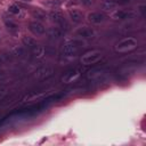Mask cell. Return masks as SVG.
<instances>
[{
  "instance_id": "cell-7",
  "label": "cell",
  "mask_w": 146,
  "mask_h": 146,
  "mask_svg": "<svg viewBox=\"0 0 146 146\" xmlns=\"http://www.w3.org/2000/svg\"><path fill=\"white\" fill-rule=\"evenodd\" d=\"M133 13L131 10H123V9H120V10H114L113 14H112V17L114 19H128V18H131L133 17Z\"/></svg>"
},
{
  "instance_id": "cell-18",
  "label": "cell",
  "mask_w": 146,
  "mask_h": 146,
  "mask_svg": "<svg viewBox=\"0 0 146 146\" xmlns=\"http://www.w3.org/2000/svg\"><path fill=\"white\" fill-rule=\"evenodd\" d=\"M8 11L9 13H11V14H19V11H21V9H19V7L17 6V5H10L9 7H8Z\"/></svg>"
},
{
  "instance_id": "cell-15",
  "label": "cell",
  "mask_w": 146,
  "mask_h": 146,
  "mask_svg": "<svg viewBox=\"0 0 146 146\" xmlns=\"http://www.w3.org/2000/svg\"><path fill=\"white\" fill-rule=\"evenodd\" d=\"M22 41H23L24 46H26V47H27V48H30V49H32V48L36 44L35 40H34L33 38H31V36H23Z\"/></svg>"
},
{
  "instance_id": "cell-19",
  "label": "cell",
  "mask_w": 146,
  "mask_h": 146,
  "mask_svg": "<svg viewBox=\"0 0 146 146\" xmlns=\"http://www.w3.org/2000/svg\"><path fill=\"white\" fill-rule=\"evenodd\" d=\"M47 5L50 6V7H52V8H55V7L60 6V2L58 0H49V1H47Z\"/></svg>"
},
{
  "instance_id": "cell-22",
  "label": "cell",
  "mask_w": 146,
  "mask_h": 146,
  "mask_svg": "<svg viewBox=\"0 0 146 146\" xmlns=\"http://www.w3.org/2000/svg\"><path fill=\"white\" fill-rule=\"evenodd\" d=\"M7 94V89L5 87H0V99H2Z\"/></svg>"
},
{
  "instance_id": "cell-10",
  "label": "cell",
  "mask_w": 146,
  "mask_h": 146,
  "mask_svg": "<svg viewBox=\"0 0 146 146\" xmlns=\"http://www.w3.org/2000/svg\"><path fill=\"white\" fill-rule=\"evenodd\" d=\"M76 35L80 38H83V39H91L94 36V31L87 26H83L76 31Z\"/></svg>"
},
{
  "instance_id": "cell-1",
  "label": "cell",
  "mask_w": 146,
  "mask_h": 146,
  "mask_svg": "<svg viewBox=\"0 0 146 146\" xmlns=\"http://www.w3.org/2000/svg\"><path fill=\"white\" fill-rule=\"evenodd\" d=\"M136 47H137V40L135 38L129 36V38H124V39L120 40L115 44L114 49L116 52H128V51L133 50Z\"/></svg>"
},
{
  "instance_id": "cell-12",
  "label": "cell",
  "mask_w": 146,
  "mask_h": 146,
  "mask_svg": "<svg viewBox=\"0 0 146 146\" xmlns=\"http://www.w3.org/2000/svg\"><path fill=\"white\" fill-rule=\"evenodd\" d=\"M68 14H70V18H71V21H72L73 23H80V22L82 21V14H81L79 10H76V9H71V10L68 11Z\"/></svg>"
},
{
  "instance_id": "cell-11",
  "label": "cell",
  "mask_w": 146,
  "mask_h": 146,
  "mask_svg": "<svg viewBox=\"0 0 146 146\" xmlns=\"http://www.w3.org/2000/svg\"><path fill=\"white\" fill-rule=\"evenodd\" d=\"M47 33H48V35H49L50 38H52V39H59V38H62V35H63V30L59 29V27H50V29L47 31Z\"/></svg>"
},
{
  "instance_id": "cell-21",
  "label": "cell",
  "mask_w": 146,
  "mask_h": 146,
  "mask_svg": "<svg viewBox=\"0 0 146 146\" xmlns=\"http://www.w3.org/2000/svg\"><path fill=\"white\" fill-rule=\"evenodd\" d=\"M80 2L84 6H91L95 2V0H80Z\"/></svg>"
},
{
  "instance_id": "cell-3",
  "label": "cell",
  "mask_w": 146,
  "mask_h": 146,
  "mask_svg": "<svg viewBox=\"0 0 146 146\" xmlns=\"http://www.w3.org/2000/svg\"><path fill=\"white\" fill-rule=\"evenodd\" d=\"M49 18H50L54 23L59 24V25H62V26L65 25V27L68 29V25H67V23H66V21H65V18H64V16H63L62 13H59V11H57V10H51V11L49 13Z\"/></svg>"
},
{
  "instance_id": "cell-16",
  "label": "cell",
  "mask_w": 146,
  "mask_h": 146,
  "mask_svg": "<svg viewBox=\"0 0 146 146\" xmlns=\"http://www.w3.org/2000/svg\"><path fill=\"white\" fill-rule=\"evenodd\" d=\"M33 16H34V18H36V21H46L47 19V15L40 9L33 10Z\"/></svg>"
},
{
  "instance_id": "cell-5",
  "label": "cell",
  "mask_w": 146,
  "mask_h": 146,
  "mask_svg": "<svg viewBox=\"0 0 146 146\" xmlns=\"http://www.w3.org/2000/svg\"><path fill=\"white\" fill-rule=\"evenodd\" d=\"M79 51V44L76 42H67L63 47V54L65 56H72Z\"/></svg>"
},
{
  "instance_id": "cell-8",
  "label": "cell",
  "mask_w": 146,
  "mask_h": 146,
  "mask_svg": "<svg viewBox=\"0 0 146 146\" xmlns=\"http://www.w3.org/2000/svg\"><path fill=\"white\" fill-rule=\"evenodd\" d=\"M52 73H54V68L52 67H49V66L41 67L35 72V78H38L40 80H43V79H47V78L51 76Z\"/></svg>"
},
{
  "instance_id": "cell-23",
  "label": "cell",
  "mask_w": 146,
  "mask_h": 146,
  "mask_svg": "<svg viewBox=\"0 0 146 146\" xmlns=\"http://www.w3.org/2000/svg\"><path fill=\"white\" fill-rule=\"evenodd\" d=\"M131 0H116V5H128Z\"/></svg>"
},
{
  "instance_id": "cell-4",
  "label": "cell",
  "mask_w": 146,
  "mask_h": 146,
  "mask_svg": "<svg viewBox=\"0 0 146 146\" xmlns=\"http://www.w3.org/2000/svg\"><path fill=\"white\" fill-rule=\"evenodd\" d=\"M29 30L34 34V35H42L44 33V26L39 22V21H32L29 24Z\"/></svg>"
},
{
  "instance_id": "cell-17",
  "label": "cell",
  "mask_w": 146,
  "mask_h": 146,
  "mask_svg": "<svg viewBox=\"0 0 146 146\" xmlns=\"http://www.w3.org/2000/svg\"><path fill=\"white\" fill-rule=\"evenodd\" d=\"M6 27L11 33H16L18 31V26L14 22H11V21H6Z\"/></svg>"
},
{
  "instance_id": "cell-24",
  "label": "cell",
  "mask_w": 146,
  "mask_h": 146,
  "mask_svg": "<svg viewBox=\"0 0 146 146\" xmlns=\"http://www.w3.org/2000/svg\"><path fill=\"white\" fill-rule=\"evenodd\" d=\"M23 1H27V2H29V1H31V0H23Z\"/></svg>"
},
{
  "instance_id": "cell-6",
  "label": "cell",
  "mask_w": 146,
  "mask_h": 146,
  "mask_svg": "<svg viewBox=\"0 0 146 146\" xmlns=\"http://www.w3.org/2000/svg\"><path fill=\"white\" fill-rule=\"evenodd\" d=\"M79 76H80V71H79V70H71V71H67V72L62 76V81L65 82V83L74 82Z\"/></svg>"
},
{
  "instance_id": "cell-13",
  "label": "cell",
  "mask_w": 146,
  "mask_h": 146,
  "mask_svg": "<svg viewBox=\"0 0 146 146\" xmlns=\"http://www.w3.org/2000/svg\"><path fill=\"white\" fill-rule=\"evenodd\" d=\"M31 51H32L33 56L36 57V58H41V57L44 55V48H43V46L38 44V43L31 49Z\"/></svg>"
},
{
  "instance_id": "cell-25",
  "label": "cell",
  "mask_w": 146,
  "mask_h": 146,
  "mask_svg": "<svg viewBox=\"0 0 146 146\" xmlns=\"http://www.w3.org/2000/svg\"><path fill=\"white\" fill-rule=\"evenodd\" d=\"M1 63H2V60H1V58H0V65H1Z\"/></svg>"
},
{
  "instance_id": "cell-20",
  "label": "cell",
  "mask_w": 146,
  "mask_h": 146,
  "mask_svg": "<svg viewBox=\"0 0 146 146\" xmlns=\"http://www.w3.org/2000/svg\"><path fill=\"white\" fill-rule=\"evenodd\" d=\"M14 55H15V56H22V55H23V49L16 47V48L14 49Z\"/></svg>"
},
{
  "instance_id": "cell-14",
  "label": "cell",
  "mask_w": 146,
  "mask_h": 146,
  "mask_svg": "<svg viewBox=\"0 0 146 146\" xmlns=\"http://www.w3.org/2000/svg\"><path fill=\"white\" fill-rule=\"evenodd\" d=\"M116 2L115 1H112V0H106L105 2H103V5H102V8H103V10H105V11H114L115 10V8H116Z\"/></svg>"
},
{
  "instance_id": "cell-2",
  "label": "cell",
  "mask_w": 146,
  "mask_h": 146,
  "mask_svg": "<svg viewBox=\"0 0 146 146\" xmlns=\"http://www.w3.org/2000/svg\"><path fill=\"white\" fill-rule=\"evenodd\" d=\"M102 58H103V54L100 51H98V50H91V51L86 52L81 57V63L83 65H91V64L98 63Z\"/></svg>"
},
{
  "instance_id": "cell-9",
  "label": "cell",
  "mask_w": 146,
  "mask_h": 146,
  "mask_svg": "<svg viewBox=\"0 0 146 146\" xmlns=\"http://www.w3.org/2000/svg\"><path fill=\"white\" fill-rule=\"evenodd\" d=\"M88 21L90 23H94V24H99V23H103L105 21V15L99 13V11H92V13H89L88 16H87Z\"/></svg>"
}]
</instances>
